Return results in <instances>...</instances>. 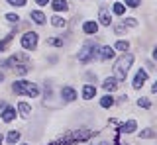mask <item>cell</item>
Segmentation results:
<instances>
[{
	"label": "cell",
	"mask_w": 157,
	"mask_h": 145,
	"mask_svg": "<svg viewBox=\"0 0 157 145\" xmlns=\"http://www.w3.org/2000/svg\"><path fill=\"white\" fill-rule=\"evenodd\" d=\"M2 79H4V76H2V72H0V80H2Z\"/></svg>",
	"instance_id": "obj_34"
},
{
	"label": "cell",
	"mask_w": 157,
	"mask_h": 145,
	"mask_svg": "<svg viewBox=\"0 0 157 145\" xmlns=\"http://www.w3.org/2000/svg\"><path fill=\"white\" fill-rule=\"evenodd\" d=\"M0 145H2V135H0Z\"/></svg>",
	"instance_id": "obj_33"
},
{
	"label": "cell",
	"mask_w": 157,
	"mask_h": 145,
	"mask_svg": "<svg viewBox=\"0 0 157 145\" xmlns=\"http://www.w3.org/2000/svg\"><path fill=\"white\" fill-rule=\"evenodd\" d=\"M98 20H100V24H102V26H110V24H112L110 10H106V8H100V14H98Z\"/></svg>",
	"instance_id": "obj_6"
},
{
	"label": "cell",
	"mask_w": 157,
	"mask_h": 145,
	"mask_svg": "<svg viewBox=\"0 0 157 145\" xmlns=\"http://www.w3.org/2000/svg\"><path fill=\"white\" fill-rule=\"evenodd\" d=\"M24 145H28V143H24Z\"/></svg>",
	"instance_id": "obj_36"
},
{
	"label": "cell",
	"mask_w": 157,
	"mask_h": 145,
	"mask_svg": "<svg viewBox=\"0 0 157 145\" xmlns=\"http://www.w3.org/2000/svg\"><path fill=\"white\" fill-rule=\"evenodd\" d=\"M36 45H37V33H33V32L24 33L22 47H26V49H36Z\"/></svg>",
	"instance_id": "obj_4"
},
{
	"label": "cell",
	"mask_w": 157,
	"mask_h": 145,
	"mask_svg": "<svg viewBox=\"0 0 157 145\" xmlns=\"http://www.w3.org/2000/svg\"><path fill=\"white\" fill-rule=\"evenodd\" d=\"M82 30H85V33H96L98 32V24L96 22H85Z\"/></svg>",
	"instance_id": "obj_14"
},
{
	"label": "cell",
	"mask_w": 157,
	"mask_h": 145,
	"mask_svg": "<svg viewBox=\"0 0 157 145\" xmlns=\"http://www.w3.org/2000/svg\"><path fill=\"white\" fill-rule=\"evenodd\" d=\"M96 53H98V47L92 41H88L86 45L81 49V53H78V61H81V63H88L90 59H94V57H96Z\"/></svg>",
	"instance_id": "obj_3"
},
{
	"label": "cell",
	"mask_w": 157,
	"mask_h": 145,
	"mask_svg": "<svg viewBox=\"0 0 157 145\" xmlns=\"http://www.w3.org/2000/svg\"><path fill=\"white\" fill-rule=\"evenodd\" d=\"M94 94H96V88L92 84H85V88H82V98L85 100H90V98H94Z\"/></svg>",
	"instance_id": "obj_9"
},
{
	"label": "cell",
	"mask_w": 157,
	"mask_h": 145,
	"mask_svg": "<svg viewBox=\"0 0 157 145\" xmlns=\"http://www.w3.org/2000/svg\"><path fill=\"white\" fill-rule=\"evenodd\" d=\"M136 128H137L136 120H130V122H126V124L120 128V132H122V133H134V132H136Z\"/></svg>",
	"instance_id": "obj_10"
},
{
	"label": "cell",
	"mask_w": 157,
	"mask_h": 145,
	"mask_svg": "<svg viewBox=\"0 0 157 145\" xmlns=\"http://www.w3.org/2000/svg\"><path fill=\"white\" fill-rule=\"evenodd\" d=\"M4 106H6V102H4V100H0V108H4Z\"/></svg>",
	"instance_id": "obj_32"
},
{
	"label": "cell",
	"mask_w": 157,
	"mask_h": 145,
	"mask_svg": "<svg viewBox=\"0 0 157 145\" xmlns=\"http://www.w3.org/2000/svg\"><path fill=\"white\" fill-rule=\"evenodd\" d=\"M18 110H20V114H22L24 118H28V116L32 114V108H29L28 102H20V104H18Z\"/></svg>",
	"instance_id": "obj_16"
},
{
	"label": "cell",
	"mask_w": 157,
	"mask_h": 145,
	"mask_svg": "<svg viewBox=\"0 0 157 145\" xmlns=\"http://www.w3.org/2000/svg\"><path fill=\"white\" fill-rule=\"evenodd\" d=\"M29 18H32L36 24H45V16H43V12H39V10H33L29 14Z\"/></svg>",
	"instance_id": "obj_13"
},
{
	"label": "cell",
	"mask_w": 157,
	"mask_h": 145,
	"mask_svg": "<svg viewBox=\"0 0 157 145\" xmlns=\"http://www.w3.org/2000/svg\"><path fill=\"white\" fill-rule=\"evenodd\" d=\"M51 8L55 12H65L67 8H69V4H67V0H53V2H51Z\"/></svg>",
	"instance_id": "obj_8"
},
{
	"label": "cell",
	"mask_w": 157,
	"mask_h": 145,
	"mask_svg": "<svg viewBox=\"0 0 157 145\" xmlns=\"http://www.w3.org/2000/svg\"><path fill=\"white\" fill-rule=\"evenodd\" d=\"M47 43H49V45H53V47H63L65 39H63V37H51V39H49Z\"/></svg>",
	"instance_id": "obj_19"
},
{
	"label": "cell",
	"mask_w": 157,
	"mask_h": 145,
	"mask_svg": "<svg viewBox=\"0 0 157 145\" xmlns=\"http://www.w3.org/2000/svg\"><path fill=\"white\" fill-rule=\"evenodd\" d=\"M51 145H57V143H51Z\"/></svg>",
	"instance_id": "obj_35"
},
{
	"label": "cell",
	"mask_w": 157,
	"mask_h": 145,
	"mask_svg": "<svg viewBox=\"0 0 157 145\" xmlns=\"http://www.w3.org/2000/svg\"><path fill=\"white\" fill-rule=\"evenodd\" d=\"M126 24H128V26H137V22L134 20V18H128V20H126Z\"/></svg>",
	"instance_id": "obj_30"
},
{
	"label": "cell",
	"mask_w": 157,
	"mask_h": 145,
	"mask_svg": "<svg viewBox=\"0 0 157 145\" xmlns=\"http://www.w3.org/2000/svg\"><path fill=\"white\" fill-rule=\"evenodd\" d=\"M112 57H114V49H112V47H102L100 49V59L108 61V59H112Z\"/></svg>",
	"instance_id": "obj_15"
},
{
	"label": "cell",
	"mask_w": 157,
	"mask_h": 145,
	"mask_svg": "<svg viewBox=\"0 0 157 145\" xmlns=\"http://www.w3.org/2000/svg\"><path fill=\"white\" fill-rule=\"evenodd\" d=\"M51 24L55 28H65V20H63V18H59V16H53L51 18Z\"/></svg>",
	"instance_id": "obj_20"
},
{
	"label": "cell",
	"mask_w": 157,
	"mask_h": 145,
	"mask_svg": "<svg viewBox=\"0 0 157 145\" xmlns=\"http://www.w3.org/2000/svg\"><path fill=\"white\" fill-rule=\"evenodd\" d=\"M140 135H141V137H145V139H149V137H155V133L151 132V129H144V132H141Z\"/></svg>",
	"instance_id": "obj_25"
},
{
	"label": "cell",
	"mask_w": 157,
	"mask_h": 145,
	"mask_svg": "<svg viewBox=\"0 0 157 145\" xmlns=\"http://www.w3.org/2000/svg\"><path fill=\"white\" fill-rule=\"evenodd\" d=\"M126 32V24H120V26H116V33H124Z\"/></svg>",
	"instance_id": "obj_29"
},
{
	"label": "cell",
	"mask_w": 157,
	"mask_h": 145,
	"mask_svg": "<svg viewBox=\"0 0 157 145\" xmlns=\"http://www.w3.org/2000/svg\"><path fill=\"white\" fill-rule=\"evenodd\" d=\"M112 10H114V14H116V16H122V14L126 12V6H124V4H122V2H116Z\"/></svg>",
	"instance_id": "obj_18"
},
{
	"label": "cell",
	"mask_w": 157,
	"mask_h": 145,
	"mask_svg": "<svg viewBox=\"0 0 157 145\" xmlns=\"http://www.w3.org/2000/svg\"><path fill=\"white\" fill-rule=\"evenodd\" d=\"M12 6H26V0H8Z\"/></svg>",
	"instance_id": "obj_27"
},
{
	"label": "cell",
	"mask_w": 157,
	"mask_h": 145,
	"mask_svg": "<svg viewBox=\"0 0 157 145\" xmlns=\"http://www.w3.org/2000/svg\"><path fill=\"white\" fill-rule=\"evenodd\" d=\"M102 86H104L108 92H112V90H116V88H118V79H114V76H108Z\"/></svg>",
	"instance_id": "obj_11"
},
{
	"label": "cell",
	"mask_w": 157,
	"mask_h": 145,
	"mask_svg": "<svg viewBox=\"0 0 157 145\" xmlns=\"http://www.w3.org/2000/svg\"><path fill=\"white\" fill-rule=\"evenodd\" d=\"M100 106L102 108H110V106H114V98L112 96H102V100H100Z\"/></svg>",
	"instance_id": "obj_17"
},
{
	"label": "cell",
	"mask_w": 157,
	"mask_h": 145,
	"mask_svg": "<svg viewBox=\"0 0 157 145\" xmlns=\"http://www.w3.org/2000/svg\"><path fill=\"white\" fill-rule=\"evenodd\" d=\"M6 20H8V22H12V24H18V22H20V18L16 16V14H6Z\"/></svg>",
	"instance_id": "obj_26"
},
{
	"label": "cell",
	"mask_w": 157,
	"mask_h": 145,
	"mask_svg": "<svg viewBox=\"0 0 157 145\" xmlns=\"http://www.w3.org/2000/svg\"><path fill=\"white\" fill-rule=\"evenodd\" d=\"M29 69H28V65H14V72L16 75H26Z\"/></svg>",
	"instance_id": "obj_21"
},
{
	"label": "cell",
	"mask_w": 157,
	"mask_h": 145,
	"mask_svg": "<svg viewBox=\"0 0 157 145\" xmlns=\"http://www.w3.org/2000/svg\"><path fill=\"white\" fill-rule=\"evenodd\" d=\"M132 63H134V55H124V57H120V59L116 61L114 71H116V79L118 80H126L128 71H130Z\"/></svg>",
	"instance_id": "obj_1"
},
{
	"label": "cell",
	"mask_w": 157,
	"mask_h": 145,
	"mask_svg": "<svg viewBox=\"0 0 157 145\" xmlns=\"http://www.w3.org/2000/svg\"><path fill=\"white\" fill-rule=\"evenodd\" d=\"M137 104H140L141 108H151V102L147 98H140V100H137Z\"/></svg>",
	"instance_id": "obj_24"
},
{
	"label": "cell",
	"mask_w": 157,
	"mask_h": 145,
	"mask_svg": "<svg viewBox=\"0 0 157 145\" xmlns=\"http://www.w3.org/2000/svg\"><path fill=\"white\" fill-rule=\"evenodd\" d=\"M145 80H147V72L145 71H137V75L134 79V88H141Z\"/></svg>",
	"instance_id": "obj_7"
},
{
	"label": "cell",
	"mask_w": 157,
	"mask_h": 145,
	"mask_svg": "<svg viewBox=\"0 0 157 145\" xmlns=\"http://www.w3.org/2000/svg\"><path fill=\"white\" fill-rule=\"evenodd\" d=\"M116 49H120V51H128V49H130V43L124 41V39H120V41L116 43Z\"/></svg>",
	"instance_id": "obj_23"
},
{
	"label": "cell",
	"mask_w": 157,
	"mask_h": 145,
	"mask_svg": "<svg viewBox=\"0 0 157 145\" xmlns=\"http://www.w3.org/2000/svg\"><path fill=\"white\" fill-rule=\"evenodd\" d=\"M12 90L16 94H28V96H37L39 94V90H37V86L33 84V83H28V80H16L12 86Z\"/></svg>",
	"instance_id": "obj_2"
},
{
	"label": "cell",
	"mask_w": 157,
	"mask_h": 145,
	"mask_svg": "<svg viewBox=\"0 0 157 145\" xmlns=\"http://www.w3.org/2000/svg\"><path fill=\"white\" fill-rule=\"evenodd\" d=\"M61 98L65 100V102H73V100H77L75 88H71V86H63V88H61Z\"/></svg>",
	"instance_id": "obj_5"
},
{
	"label": "cell",
	"mask_w": 157,
	"mask_h": 145,
	"mask_svg": "<svg viewBox=\"0 0 157 145\" xmlns=\"http://www.w3.org/2000/svg\"><path fill=\"white\" fill-rule=\"evenodd\" d=\"M16 118V110L14 108H4V112H2V122H12V120Z\"/></svg>",
	"instance_id": "obj_12"
},
{
	"label": "cell",
	"mask_w": 157,
	"mask_h": 145,
	"mask_svg": "<svg viewBox=\"0 0 157 145\" xmlns=\"http://www.w3.org/2000/svg\"><path fill=\"white\" fill-rule=\"evenodd\" d=\"M36 2H37V4H39V6H45V4H47V2H49V0H36Z\"/></svg>",
	"instance_id": "obj_31"
},
{
	"label": "cell",
	"mask_w": 157,
	"mask_h": 145,
	"mask_svg": "<svg viewBox=\"0 0 157 145\" xmlns=\"http://www.w3.org/2000/svg\"><path fill=\"white\" fill-rule=\"evenodd\" d=\"M126 4L130 8H137V6H140V0H126Z\"/></svg>",
	"instance_id": "obj_28"
},
{
	"label": "cell",
	"mask_w": 157,
	"mask_h": 145,
	"mask_svg": "<svg viewBox=\"0 0 157 145\" xmlns=\"http://www.w3.org/2000/svg\"><path fill=\"white\" fill-rule=\"evenodd\" d=\"M18 139H20V132H16V129H14V132H10V133H8V143H12V145H14V143L18 141Z\"/></svg>",
	"instance_id": "obj_22"
}]
</instances>
